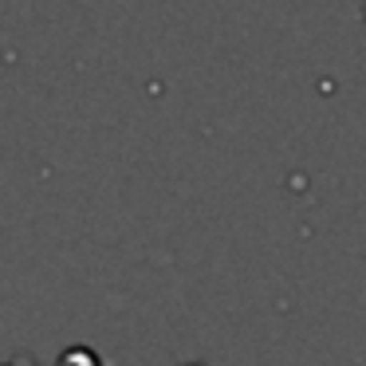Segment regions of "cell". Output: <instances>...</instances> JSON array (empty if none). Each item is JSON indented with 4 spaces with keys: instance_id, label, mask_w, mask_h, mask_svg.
Wrapping results in <instances>:
<instances>
[{
    "instance_id": "obj_1",
    "label": "cell",
    "mask_w": 366,
    "mask_h": 366,
    "mask_svg": "<svg viewBox=\"0 0 366 366\" xmlns=\"http://www.w3.org/2000/svg\"><path fill=\"white\" fill-rule=\"evenodd\" d=\"M59 366H99V358L91 355V350H67V355L59 358Z\"/></svg>"
}]
</instances>
